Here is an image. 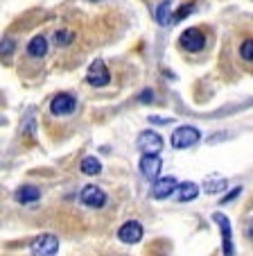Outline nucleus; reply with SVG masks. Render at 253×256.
Returning <instances> with one entry per match:
<instances>
[{
	"label": "nucleus",
	"mask_w": 253,
	"mask_h": 256,
	"mask_svg": "<svg viewBox=\"0 0 253 256\" xmlns=\"http://www.w3.org/2000/svg\"><path fill=\"white\" fill-rule=\"evenodd\" d=\"M240 195H242V186H235L233 190H229V193L222 198V204H229V202H233V200H238Z\"/></svg>",
	"instance_id": "nucleus-21"
},
{
	"label": "nucleus",
	"mask_w": 253,
	"mask_h": 256,
	"mask_svg": "<svg viewBox=\"0 0 253 256\" xmlns=\"http://www.w3.org/2000/svg\"><path fill=\"white\" fill-rule=\"evenodd\" d=\"M197 195H199V186H197L195 182H183V184H179V190H177L179 202H192V200H197Z\"/></svg>",
	"instance_id": "nucleus-16"
},
{
	"label": "nucleus",
	"mask_w": 253,
	"mask_h": 256,
	"mask_svg": "<svg viewBox=\"0 0 253 256\" xmlns=\"http://www.w3.org/2000/svg\"><path fill=\"white\" fill-rule=\"evenodd\" d=\"M138 168H140V172H143L145 179H149V182H156L158 174H161V170H163V159L158 154H143Z\"/></svg>",
	"instance_id": "nucleus-11"
},
{
	"label": "nucleus",
	"mask_w": 253,
	"mask_h": 256,
	"mask_svg": "<svg viewBox=\"0 0 253 256\" xmlns=\"http://www.w3.org/2000/svg\"><path fill=\"white\" fill-rule=\"evenodd\" d=\"M138 102H140V104H149V102H154V91L145 88V91L138 96Z\"/></svg>",
	"instance_id": "nucleus-23"
},
{
	"label": "nucleus",
	"mask_w": 253,
	"mask_h": 256,
	"mask_svg": "<svg viewBox=\"0 0 253 256\" xmlns=\"http://www.w3.org/2000/svg\"><path fill=\"white\" fill-rule=\"evenodd\" d=\"M179 190V182L177 177L167 174V177H158L152 186V198L154 200H167L170 195H174Z\"/></svg>",
	"instance_id": "nucleus-10"
},
{
	"label": "nucleus",
	"mask_w": 253,
	"mask_h": 256,
	"mask_svg": "<svg viewBox=\"0 0 253 256\" xmlns=\"http://www.w3.org/2000/svg\"><path fill=\"white\" fill-rule=\"evenodd\" d=\"M192 12H195V5H192V2H190V5H183L181 10H179L177 14H174V20H181V18H186V16H190Z\"/></svg>",
	"instance_id": "nucleus-22"
},
{
	"label": "nucleus",
	"mask_w": 253,
	"mask_h": 256,
	"mask_svg": "<svg viewBox=\"0 0 253 256\" xmlns=\"http://www.w3.org/2000/svg\"><path fill=\"white\" fill-rule=\"evenodd\" d=\"M247 236H249V238H251V240H253V222L249 224V229H247Z\"/></svg>",
	"instance_id": "nucleus-25"
},
{
	"label": "nucleus",
	"mask_w": 253,
	"mask_h": 256,
	"mask_svg": "<svg viewBox=\"0 0 253 256\" xmlns=\"http://www.w3.org/2000/svg\"><path fill=\"white\" fill-rule=\"evenodd\" d=\"M38 200H41V188H36L32 184H25L16 190V202L20 204H32V202H38Z\"/></svg>",
	"instance_id": "nucleus-14"
},
{
	"label": "nucleus",
	"mask_w": 253,
	"mask_h": 256,
	"mask_svg": "<svg viewBox=\"0 0 253 256\" xmlns=\"http://www.w3.org/2000/svg\"><path fill=\"white\" fill-rule=\"evenodd\" d=\"M86 82L95 88H102L111 82V72H109V68H106V64L102 62V59L91 62V66H88V70H86Z\"/></svg>",
	"instance_id": "nucleus-6"
},
{
	"label": "nucleus",
	"mask_w": 253,
	"mask_h": 256,
	"mask_svg": "<svg viewBox=\"0 0 253 256\" xmlns=\"http://www.w3.org/2000/svg\"><path fill=\"white\" fill-rule=\"evenodd\" d=\"M213 220L217 222L220 234H222V254H224V256H233L235 254V247H233V227H231V220L222 211L213 213Z\"/></svg>",
	"instance_id": "nucleus-3"
},
{
	"label": "nucleus",
	"mask_w": 253,
	"mask_h": 256,
	"mask_svg": "<svg viewBox=\"0 0 253 256\" xmlns=\"http://www.w3.org/2000/svg\"><path fill=\"white\" fill-rule=\"evenodd\" d=\"M72 41H75V32H72V30H57V32H54V44H57L59 48H66Z\"/></svg>",
	"instance_id": "nucleus-18"
},
{
	"label": "nucleus",
	"mask_w": 253,
	"mask_h": 256,
	"mask_svg": "<svg viewBox=\"0 0 253 256\" xmlns=\"http://www.w3.org/2000/svg\"><path fill=\"white\" fill-rule=\"evenodd\" d=\"M77 109V100L70 96V93H57V96L50 100V114L52 116H70V114H75Z\"/></svg>",
	"instance_id": "nucleus-7"
},
{
	"label": "nucleus",
	"mask_w": 253,
	"mask_h": 256,
	"mask_svg": "<svg viewBox=\"0 0 253 256\" xmlns=\"http://www.w3.org/2000/svg\"><path fill=\"white\" fill-rule=\"evenodd\" d=\"M45 52H48V39H45L43 34H36V36H32V41L27 44V54L32 59H41L45 57Z\"/></svg>",
	"instance_id": "nucleus-13"
},
{
	"label": "nucleus",
	"mask_w": 253,
	"mask_h": 256,
	"mask_svg": "<svg viewBox=\"0 0 253 256\" xmlns=\"http://www.w3.org/2000/svg\"><path fill=\"white\" fill-rule=\"evenodd\" d=\"M118 238L124 245H136V242L143 240V224L138 220H127L124 224H120Z\"/></svg>",
	"instance_id": "nucleus-9"
},
{
	"label": "nucleus",
	"mask_w": 253,
	"mask_h": 256,
	"mask_svg": "<svg viewBox=\"0 0 253 256\" xmlns=\"http://www.w3.org/2000/svg\"><path fill=\"white\" fill-rule=\"evenodd\" d=\"M79 200H81V204H84V206H88V208H102L109 198H106V193L100 188V186L88 184V186H84V188H81Z\"/></svg>",
	"instance_id": "nucleus-8"
},
{
	"label": "nucleus",
	"mask_w": 253,
	"mask_h": 256,
	"mask_svg": "<svg viewBox=\"0 0 253 256\" xmlns=\"http://www.w3.org/2000/svg\"><path fill=\"white\" fill-rule=\"evenodd\" d=\"M154 18H156V23H158V25H163V28H167L170 23H174V16H172V2H170V0H163V2H158Z\"/></svg>",
	"instance_id": "nucleus-15"
},
{
	"label": "nucleus",
	"mask_w": 253,
	"mask_h": 256,
	"mask_svg": "<svg viewBox=\"0 0 253 256\" xmlns=\"http://www.w3.org/2000/svg\"><path fill=\"white\" fill-rule=\"evenodd\" d=\"M32 256H54L59 252V238L54 234H41L29 242Z\"/></svg>",
	"instance_id": "nucleus-2"
},
{
	"label": "nucleus",
	"mask_w": 253,
	"mask_h": 256,
	"mask_svg": "<svg viewBox=\"0 0 253 256\" xmlns=\"http://www.w3.org/2000/svg\"><path fill=\"white\" fill-rule=\"evenodd\" d=\"M149 122H154V125H167V122H174V118H161V116H149Z\"/></svg>",
	"instance_id": "nucleus-24"
},
{
	"label": "nucleus",
	"mask_w": 253,
	"mask_h": 256,
	"mask_svg": "<svg viewBox=\"0 0 253 256\" xmlns=\"http://www.w3.org/2000/svg\"><path fill=\"white\" fill-rule=\"evenodd\" d=\"M91 2H97V0H91Z\"/></svg>",
	"instance_id": "nucleus-26"
},
{
	"label": "nucleus",
	"mask_w": 253,
	"mask_h": 256,
	"mask_svg": "<svg viewBox=\"0 0 253 256\" xmlns=\"http://www.w3.org/2000/svg\"><path fill=\"white\" fill-rule=\"evenodd\" d=\"M14 39H11V36H5V39H2V44H0V52H2V57H9L11 52H14Z\"/></svg>",
	"instance_id": "nucleus-20"
},
{
	"label": "nucleus",
	"mask_w": 253,
	"mask_h": 256,
	"mask_svg": "<svg viewBox=\"0 0 253 256\" xmlns=\"http://www.w3.org/2000/svg\"><path fill=\"white\" fill-rule=\"evenodd\" d=\"M240 57L244 62H253V39H244L240 44Z\"/></svg>",
	"instance_id": "nucleus-19"
},
{
	"label": "nucleus",
	"mask_w": 253,
	"mask_h": 256,
	"mask_svg": "<svg viewBox=\"0 0 253 256\" xmlns=\"http://www.w3.org/2000/svg\"><path fill=\"white\" fill-rule=\"evenodd\" d=\"M136 148H138L143 154H158V152L165 148V140H163L161 134L152 130H145L138 134V140H136Z\"/></svg>",
	"instance_id": "nucleus-4"
},
{
	"label": "nucleus",
	"mask_w": 253,
	"mask_h": 256,
	"mask_svg": "<svg viewBox=\"0 0 253 256\" xmlns=\"http://www.w3.org/2000/svg\"><path fill=\"white\" fill-rule=\"evenodd\" d=\"M201 186H204V193H208V195H222L229 188V179L222 177V174H208Z\"/></svg>",
	"instance_id": "nucleus-12"
},
{
	"label": "nucleus",
	"mask_w": 253,
	"mask_h": 256,
	"mask_svg": "<svg viewBox=\"0 0 253 256\" xmlns=\"http://www.w3.org/2000/svg\"><path fill=\"white\" fill-rule=\"evenodd\" d=\"M79 168H81V172L84 174H91V177H95V174L102 172V164H100L97 156H84Z\"/></svg>",
	"instance_id": "nucleus-17"
},
{
	"label": "nucleus",
	"mask_w": 253,
	"mask_h": 256,
	"mask_svg": "<svg viewBox=\"0 0 253 256\" xmlns=\"http://www.w3.org/2000/svg\"><path fill=\"white\" fill-rule=\"evenodd\" d=\"M201 140V132L192 125H181L172 132L170 136V145H172L174 150H186V148H192L195 143Z\"/></svg>",
	"instance_id": "nucleus-1"
},
{
	"label": "nucleus",
	"mask_w": 253,
	"mask_h": 256,
	"mask_svg": "<svg viewBox=\"0 0 253 256\" xmlns=\"http://www.w3.org/2000/svg\"><path fill=\"white\" fill-rule=\"evenodd\" d=\"M179 44H181V48L188 50V52H201V50L206 48V34L201 32L199 28H188L186 32H181Z\"/></svg>",
	"instance_id": "nucleus-5"
}]
</instances>
